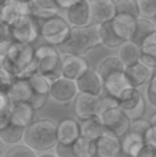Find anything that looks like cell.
I'll use <instances>...</instances> for the list:
<instances>
[{
    "label": "cell",
    "instance_id": "obj_1",
    "mask_svg": "<svg viewBox=\"0 0 156 157\" xmlns=\"http://www.w3.org/2000/svg\"><path fill=\"white\" fill-rule=\"evenodd\" d=\"M0 67L15 77H27L36 71V48L32 44L13 43L4 56H0Z\"/></svg>",
    "mask_w": 156,
    "mask_h": 157
},
{
    "label": "cell",
    "instance_id": "obj_2",
    "mask_svg": "<svg viewBox=\"0 0 156 157\" xmlns=\"http://www.w3.org/2000/svg\"><path fill=\"white\" fill-rule=\"evenodd\" d=\"M102 44L98 25L89 24L82 27H72L67 40L59 46L61 54L85 56L91 49Z\"/></svg>",
    "mask_w": 156,
    "mask_h": 157
},
{
    "label": "cell",
    "instance_id": "obj_3",
    "mask_svg": "<svg viewBox=\"0 0 156 157\" xmlns=\"http://www.w3.org/2000/svg\"><path fill=\"white\" fill-rule=\"evenodd\" d=\"M25 143L34 151H47L59 142L58 124L49 119L33 121L26 127Z\"/></svg>",
    "mask_w": 156,
    "mask_h": 157
},
{
    "label": "cell",
    "instance_id": "obj_4",
    "mask_svg": "<svg viewBox=\"0 0 156 157\" xmlns=\"http://www.w3.org/2000/svg\"><path fill=\"white\" fill-rule=\"evenodd\" d=\"M137 19L125 15H116L112 19L98 25L101 42L108 48H118L131 40Z\"/></svg>",
    "mask_w": 156,
    "mask_h": 157
},
{
    "label": "cell",
    "instance_id": "obj_5",
    "mask_svg": "<svg viewBox=\"0 0 156 157\" xmlns=\"http://www.w3.org/2000/svg\"><path fill=\"white\" fill-rule=\"evenodd\" d=\"M60 54L57 46L48 43L36 48V71L50 82L62 77L63 59H61Z\"/></svg>",
    "mask_w": 156,
    "mask_h": 157
},
{
    "label": "cell",
    "instance_id": "obj_6",
    "mask_svg": "<svg viewBox=\"0 0 156 157\" xmlns=\"http://www.w3.org/2000/svg\"><path fill=\"white\" fill-rule=\"evenodd\" d=\"M39 21V19H38ZM40 36L48 44L54 46H61L67 40L72 26L67 19L63 18L59 14H55L45 19L39 21Z\"/></svg>",
    "mask_w": 156,
    "mask_h": 157
},
{
    "label": "cell",
    "instance_id": "obj_7",
    "mask_svg": "<svg viewBox=\"0 0 156 157\" xmlns=\"http://www.w3.org/2000/svg\"><path fill=\"white\" fill-rule=\"evenodd\" d=\"M105 132L121 138L131 130V120L118 105L102 110L100 113Z\"/></svg>",
    "mask_w": 156,
    "mask_h": 157
},
{
    "label": "cell",
    "instance_id": "obj_8",
    "mask_svg": "<svg viewBox=\"0 0 156 157\" xmlns=\"http://www.w3.org/2000/svg\"><path fill=\"white\" fill-rule=\"evenodd\" d=\"M9 30L13 42L32 44L40 36V23L33 14H26L9 26Z\"/></svg>",
    "mask_w": 156,
    "mask_h": 157
},
{
    "label": "cell",
    "instance_id": "obj_9",
    "mask_svg": "<svg viewBox=\"0 0 156 157\" xmlns=\"http://www.w3.org/2000/svg\"><path fill=\"white\" fill-rule=\"evenodd\" d=\"M117 103L131 121L142 118L146 112V99L138 88H127L117 98Z\"/></svg>",
    "mask_w": 156,
    "mask_h": 157
},
{
    "label": "cell",
    "instance_id": "obj_10",
    "mask_svg": "<svg viewBox=\"0 0 156 157\" xmlns=\"http://www.w3.org/2000/svg\"><path fill=\"white\" fill-rule=\"evenodd\" d=\"M119 139L104 132L96 140L90 141L89 157H120L122 144Z\"/></svg>",
    "mask_w": 156,
    "mask_h": 157
},
{
    "label": "cell",
    "instance_id": "obj_11",
    "mask_svg": "<svg viewBox=\"0 0 156 157\" xmlns=\"http://www.w3.org/2000/svg\"><path fill=\"white\" fill-rule=\"evenodd\" d=\"M31 88L33 90V97L30 104L36 110H40L46 105L48 98L50 97V81L41 75L38 71L31 73L27 76Z\"/></svg>",
    "mask_w": 156,
    "mask_h": 157
},
{
    "label": "cell",
    "instance_id": "obj_12",
    "mask_svg": "<svg viewBox=\"0 0 156 157\" xmlns=\"http://www.w3.org/2000/svg\"><path fill=\"white\" fill-rule=\"evenodd\" d=\"M33 4L24 3L19 0H3L0 6V21L10 26L19 17L26 14H32Z\"/></svg>",
    "mask_w": 156,
    "mask_h": 157
},
{
    "label": "cell",
    "instance_id": "obj_13",
    "mask_svg": "<svg viewBox=\"0 0 156 157\" xmlns=\"http://www.w3.org/2000/svg\"><path fill=\"white\" fill-rule=\"evenodd\" d=\"M103 98L101 95L79 92L75 98V112L79 119H86L100 114L102 110Z\"/></svg>",
    "mask_w": 156,
    "mask_h": 157
},
{
    "label": "cell",
    "instance_id": "obj_14",
    "mask_svg": "<svg viewBox=\"0 0 156 157\" xmlns=\"http://www.w3.org/2000/svg\"><path fill=\"white\" fill-rule=\"evenodd\" d=\"M79 90L76 80L60 77L50 83V97L58 103H69L75 99Z\"/></svg>",
    "mask_w": 156,
    "mask_h": 157
},
{
    "label": "cell",
    "instance_id": "obj_15",
    "mask_svg": "<svg viewBox=\"0 0 156 157\" xmlns=\"http://www.w3.org/2000/svg\"><path fill=\"white\" fill-rule=\"evenodd\" d=\"M124 74L127 81L133 88H139L149 83L154 76V70L146 66L141 61L125 66Z\"/></svg>",
    "mask_w": 156,
    "mask_h": 157
},
{
    "label": "cell",
    "instance_id": "obj_16",
    "mask_svg": "<svg viewBox=\"0 0 156 157\" xmlns=\"http://www.w3.org/2000/svg\"><path fill=\"white\" fill-rule=\"evenodd\" d=\"M91 23L101 25L117 15L116 0H91Z\"/></svg>",
    "mask_w": 156,
    "mask_h": 157
},
{
    "label": "cell",
    "instance_id": "obj_17",
    "mask_svg": "<svg viewBox=\"0 0 156 157\" xmlns=\"http://www.w3.org/2000/svg\"><path fill=\"white\" fill-rule=\"evenodd\" d=\"M67 19L72 27L91 24V4L89 0H80L67 9Z\"/></svg>",
    "mask_w": 156,
    "mask_h": 157
},
{
    "label": "cell",
    "instance_id": "obj_18",
    "mask_svg": "<svg viewBox=\"0 0 156 157\" xmlns=\"http://www.w3.org/2000/svg\"><path fill=\"white\" fill-rule=\"evenodd\" d=\"M79 92L94 95H101L104 91V81L98 72L89 68L76 80Z\"/></svg>",
    "mask_w": 156,
    "mask_h": 157
},
{
    "label": "cell",
    "instance_id": "obj_19",
    "mask_svg": "<svg viewBox=\"0 0 156 157\" xmlns=\"http://www.w3.org/2000/svg\"><path fill=\"white\" fill-rule=\"evenodd\" d=\"M89 64L83 56H74L67 55L63 59V68L62 76L65 78L77 80L79 77L89 70Z\"/></svg>",
    "mask_w": 156,
    "mask_h": 157
},
{
    "label": "cell",
    "instance_id": "obj_20",
    "mask_svg": "<svg viewBox=\"0 0 156 157\" xmlns=\"http://www.w3.org/2000/svg\"><path fill=\"white\" fill-rule=\"evenodd\" d=\"M36 109L28 101H14L11 107V122L27 127L33 122Z\"/></svg>",
    "mask_w": 156,
    "mask_h": 157
},
{
    "label": "cell",
    "instance_id": "obj_21",
    "mask_svg": "<svg viewBox=\"0 0 156 157\" xmlns=\"http://www.w3.org/2000/svg\"><path fill=\"white\" fill-rule=\"evenodd\" d=\"M79 125L81 137L90 141L96 140L105 132L100 114L91 116L86 119H79Z\"/></svg>",
    "mask_w": 156,
    "mask_h": 157
},
{
    "label": "cell",
    "instance_id": "obj_22",
    "mask_svg": "<svg viewBox=\"0 0 156 157\" xmlns=\"http://www.w3.org/2000/svg\"><path fill=\"white\" fill-rule=\"evenodd\" d=\"M59 141L63 143H73L81 137L79 122L72 118H65L58 123Z\"/></svg>",
    "mask_w": 156,
    "mask_h": 157
},
{
    "label": "cell",
    "instance_id": "obj_23",
    "mask_svg": "<svg viewBox=\"0 0 156 157\" xmlns=\"http://www.w3.org/2000/svg\"><path fill=\"white\" fill-rule=\"evenodd\" d=\"M12 101H28L30 103L33 97V90L27 77H16L8 92Z\"/></svg>",
    "mask_w": 156,
    "mask_h": 157
},
{
    "label": "cell",
    "instance_id": "obj_24",
    "mask_svg": "<svg viewBox=\"0 0 156 157\" xmlns=\"http://www.w3.org/2000/svg\"><path fill=\"white\" fill-rule=\"evenodd\" d=\"M156 31V24L152 21V19L146 17H139L136 21L134 30L131 33V40L141 47L146 40Z\"/></svg>",
    "mask_w": 156,
    "mask_h": 157
},
{
    "label": "cell",
    "instance_id": "obj_25",
    "mask_svg": "<svg viewBox=\"0 0 156 157\" xmlns=\"http://www.w3.org/2000/svg\"><path fill=\"white\" fill-rule=\"evenodd\" d=\"M104 91L107 92L108 96H111L117 99L131 85L125 77L124 72H118L110 75L104 80Z\"/></svg>",
    "mask_w": 156,
    "mask_h": 157
},
{
    "label": "cell",
    "instance_id": "obj_26",
    "mask_svg": "<svg viewBox=\"0 0 156 157\" xmlns=\"http://www.w3.org/2000/svg\"><path fill=\"white\" fill-rule=\"evenodd\" d=\"M140 54H141V47L134 43L131 40L121 44L117 50V56L125 66L140 61Z\"/></svg>",
    "mask_w": 156,
    "mask_h": 157
},
{
    "label": "cell",
    "instance_id": "obj_27",
    "mask_svg": "<svg viewBox=\"0 0 156 157\" xmlns=\"http://www.w3.org/2000/svg\"><path fill=\"white\" fill-rule=\"evenodd\" d=\"M121 144H122V152L125 155L128 157H136L142 147L146 144V141L143 136L129 130L121 140Z\"/></svg>",
    "mask_w": 156,
    "mask_h": 157
},
{
    "label": "cell",
    "instance_id": "obj_28",
    "mask_svg": "<svg viewBox=\"0 0 156 157\" xmlns=\"http://www.w3.org/2000/svg\"><path fill=\"white\" fill-rule=\"evenodd\" d=\"M125 65L122 61L120 60L118 56H110L107 58L103 59L100 63L97 64L96 71L98 72V74L101 75V77L104 80L105 78H107L110 75L115 74L118 72H124Z\"/></svg>",
    "mask_w": 156,
    "mask_h": 157
},
{
    "label": "cell",
    "instance_id": "obj_29",
    "mask_svg": "<svg viewBox=\"0 0 156 157\" xmlns=\"http://www.w3.org/2000/svg\"><path fill=\"white\" fill-rule=\"evenodd\" d=\"M26 127L11 122L4 128H0V139L6 144H16L24 139Z\"/></svg>",
    "mask_w": 156,
    "mask_h": 157
},
{
    "label": "cell",
    "instance_id": "obj_30",
    "mask_svg": "<svg viewBox=\"0 0 156 157\" xmlns=\"http://www.w3.org/2000/svg\"><path fill=\"white\" fill-rule=\"evenodd\" d=\"M140 61L153 70L156 68V31L141 46Z\"/></svg>",
    "mask_w": 156,
    "mask_h": 157
},
{
    "label": "cell",
    "instance_id": "obj_31",
    "mask_svg": "<svg viewBox=\"0 0 156 157\" xmlns=\"http://www.w3.org/2000/svg\"><path fill=\"white\" fill-rule=\"evenodd\" d=\"M117 15H125L138 19L141 17L138 0H116Z\"/></svg>",
    "mask_w": 156,
    "mask_h": 157
},
{
    "label": "cell",
    "instance_id": "obj_32",
    "mask_svg": "<svg viewBox=\"0 0 156 157\" xmlns=\"http://www.w3.org/2000/svg\"><path fill=\"white\" fill-rule=\"evenodd\" d=\"M79 139L73 143H63L59 141L55 147L56 155L58 157H81V144Z\"/></svg>",
    "mask_w": 156,
    "mask_h": 157
},
{
    "label": "cell",
    "instance_id": "obj_33",
    "mask_svg": "<svg viewBox=\"0 0 156 157\" xmlns=\"http://www.w3.org/2000/svg\"><path fill=\"white\" fill-rule=\"evenodd\" d=\"M4 157H36L33 149L27 144H17L11 147Z\"/></svg>",
    "mask_w": 156,
    "mask_h": 157
},
{
    "label": "cell",
    "instance_id": "obj_34",
    "mask_svg": "<svg viewBox=\"0 0 156 157\" xmlns=\"http://www.w3.org/2000/svg\"><path fill=\"white\" fill-rule=\"evenodd\" d=\"M141 17L156 18V0H138Z\"/></svg>",
    "mask_w": 156,
    "mask_h": 157
},
{
    "label": "cell",
    "instance_id": "obj_35",
    "mask_svg": "<svg viewBox=\"0 0 156 157\" xmlns=\"http://www.w3.org/2000/svg\"><path fill=\"white\" fill-rule=\"evenodd\" d=\"M151 122L146 119H137V120L131 121V132H134L138 135H141L144 137V135L146 134V132L149 130V128L151 127Z\"/></svg>",
    "mask_w": 156,
    "mask_h": 157
},
{
    "label": "cell",
    "instance_id": "obj_36",
    "mask_svg": "<svg viewBox=\"0 0 156 157\" xmlns=\"http://www.w3.org/2000/svg\"><path fill=\"white\" fill-rule=\"evenodd\" d=\"M0 79H1V92L8 93L11 86L13 85V82L16 79V77L13 76L9 72H6L2 67H0Z\"/></svg>",
    "mask_w": 156,
    "mask_h": 157
},
{
    "label": "cell",
    "instance_id": "obj_37",
    "mask_svg": "<svg viewBox=\"0 0 156 157\" xmlns=\"http://www.w3.org/2000/svg\"><path fill=\"white\" fill-rule=\"evenodd\" d=\"M146 98L149 103L156 107V73L150 80L146 88Z\"/></svg>",
    "mask_w": 156,
    "mask_h": 157
},
{
    "label": "cell",
    "instance_id": "obj_38",
    "mask_svg": "<svg viewBox=\"0 0 156 157\" xmlns=\"http://www.w3.org/2000/svg\"><path fill=\"white\" fill-rule=\"evenodd\" d=\"M34 6L41 9H45V10L55 11V12H59V10H60L56 0H36Z\"/></svg>",
    "mask_w": 156,
    "mask_h": 157
},
{
    "label": "cell",
    "instance_id": "obj_39",
    "mask_svg": "<svg viewBox=\"0 0 156 157\" xmlns=\"http://www.w3.org/2000/svg\"><path fill=\"white\" fill-rule=\"evenodd\" d=\"M136 157H156V147L146 143Z\"/></svg>",
    "mask_w": 156,
    "mask_h": 157
},
{
    "label": "cell",
    "instance_id": "obj_40",
    "mask_svg": "<svg viewBox=\"0 0 156 157\" xmlns=\"http://www.w3.org/2000/svg\"><path fill=\"white\" fill-rule=\"evenodd\" d=\"M144 141L148 144H151L156 147V126H151L146 134L144 135Z\"/></svg>",
    "mask_w": 156,
    "mask_h": 157
},
{
    "label": "cell",
    "instance_id": "obj_41",
    "mask_svg": "<svg viewBox=\"0 0 156 157\" xmlns=\"http://www.w3.org/2000/svg\"><path fill=\"white\" fill-rule=\"evenodd\" d=\"M80 1V0H56L57 4H58L60 10H67L71 6H73L74 3Z\"/></svg>",
    "mask_w": 156,
    "mask_h": 157
},
{
    "label": "cell",
    "instance_id": "obj_42",
    "mask_svg": "<svg viewBox=\"0 0 156 157\" xmlns=\"http://www.w3.org/2000/svg\"><path fill=\"white\" fill-rule=\"evenodd\" d=\"M150 122H151V125L156 126V112H154V113L152 114V117H151V119H150Z\"/></svg>",
    "mask_w": 156,
    "mask_h": 157
},
{
    "label": "cell",
    "instance_id": "obj_43",
    "mask_svg": "<svg viewBox=\"0 0 156 157\" xmlns=\"http://www.w3.org/2000/svg\"><path fill=\"white\" fill-rule=\"evenodd\" d=\"M19 1L24 2V3H28V4H33L36 0H19Z\"/></svg>",
    "mask_w": 156,
    "mask_h": 157
},
{
    "label": "cell",
    "instance_id": "obj_44",
    "mask_svg": "<svg viewBox=\"0 0 156 157\" xmlns=\"http://www.w3.org/2000/svg\"><path fill=\"white\" fill-rule=\"evenodd\" d=\"M40 157H58V156L52 155V154H43V155H41Z\"/></svg>",
    "mask_w": 156,
    "mask_h": 157
}]
</instances>
